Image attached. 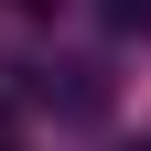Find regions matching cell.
Instances as JSON below:
<instances>
[{"instance_id": "obj_1", "label": "cell", "mask_w": 151, "mask_h": 151, "mask_svg": "<svg viewBox=\"0 0 151 151\" xmlns=\"http://www.w3.org/2000/svg\"><path fill=\"white\" fill-rule=\"evenodd\" d=\"M32 97L65 108V119H97V108H108V76H97V65H43V86H32Z\"/></svg>"}, {"instance_id": "obj_2", "label": "cell", "mask_w": 151, "mask_h": 151, "mask_svg": "<svg viewBox=\"0 0 151 151\" xmlns=\"http://www.w3.org/2000/svg\"><path fill=\"white\" fill-rule=\"evenodd\" d=\"M97 22L119 32V43H151V0H97Z\"/></svg>"}, {"instance_id": "obj_3", "label": "cell", "mask_w": 151, "mask_h": 151, "mask_svg": "<svg viewBox=\"0 0 151 151\" xmlns=\"http://www.w3.org/2000/svg\"><path fill=\"white\" fill-rule=\"evenodd\" d=\"M0 151H11V140H0Z\"/></svg>"}]
</instances>
